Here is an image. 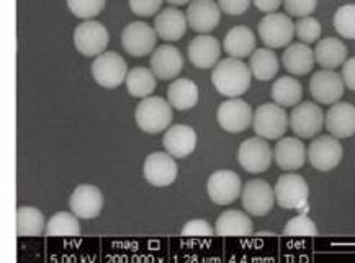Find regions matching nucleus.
<instances>
[{
  "label": "nucleus",
  "mask_w": 355,
  "mask_h": 263,
  "mask_svg": "<svg viewBox=\"0 0 355 263\" xmlns=\"http://www.w3.org/2000/svg\"><path fill=\"white\" fill-rule=\"evenodd\" d=\"M216 120L220 126L227 133H243L252 125L254 111L248 102L243 98H227L218 107Z\"/></svg>",
  "instance_id": "11"
},
{
  "label": "nucleus",
  "mask_w": 355,
  "mask_h": 263,
  "mask_svg": "<svg viewBox=\"0 0 355 263\" xmlns=\"http://www.w3.org/2000/svg\"><path fill=\"white\" fill-rule=\"evenodd\" d=\"M167 100L175 110H192L198 103L197 84L190 79H175L167 89Z\"/></svg>",
  "instance_id": "29"
},
{
  "label": "nucleus",
  "mask_w": 355,
  "mask_h": 263,
  "mask_svg": "<svg viewBox=\"0 0 355 263\" xmlns=\"http://www.w3.org/2000/svg\"><path fill=\"white\" fill-rule=\"evenodd\" d=\"M190 62L198 69H211L220 61V42L211 35H198L190 42L189 49Z\"/></svg>",
  "instance_id": "22"
},
{
  "label": "nucleus",
  "mask_w": 355,
  "mask_h": 263,
  "mask_svg": "<svg viewBox=\"0 0 355 263\" xmlns=\"http://www.w3.org/2000/svg\"><path fill=\"white\" fill-rule=\"evenodd\" d=\"M250 2L252 0H218V6L227 15H243L244 12H248V8L250 7Z\"/></svg>",
  "instance_id": "42"
},
{
  "label": "nucleus",
  "mask_w": 355,
  "mask_h": 263,
  "mask_svg": "<svg viewBox=\"0 0 355 263\" xmlns=\"http://www.w3.org/2000/svg\"><path fill=\"white\" fill-rule=\"evenodd\" d=\"M149 67L157 79L174 80L184 69V56L172 44H162L153 51Z\"/></svg>",
  "instance_id": "19"
},
{
  "label": "nucleus",
  "mask_w": 355,
  "mask_h": 263,
  "mask_svg": "<svg viewBox=\"0 0 355 263\" xmlns=\"http://www.w3.org/2000/svg\"><path fill=\"white\" fill-rule=\"evenodd\" d=\"M326 129L334 138L347 139L355 134V107L349 102H338L326 113Z\"/></svg>",
  "instance_id": "20"
},
{
  "label": "nucleus",
  "mask_w": 355,
  "mask_h": 263,
  "mask_svg": "<svg viewBox=\"0 0 355 263\" xmlns=\"http://www.w3.org/2000/svg\"><path fill=\"white\" fill-rule=\"evenodd\" d=\"M344 79L334 69L318 71L309 80V92L318 103L334 105L344 95Z\"/></svg>",
  "instance_id": "16"
},
{
  "label": "nucleus",
  "mask_w": 355,
  "mask_h": 263,
  "mask_svg": "<svg viewBox=\"0 0 355 263\" xmlns=\"http://www.w3.org/2000/svg\"><path fill=\"white\" fill-rule=\"evenodd\" d=\"M334 28L345 39H355V3H347L334 13Z\"/></svg>",
  "instance_id": "35"
},
{
  "label": "nucleus",
  "mask_w": 355,
  "mask_h": 263,
  "mask_svg": "<svg viewBox=\"0 0 355 263\" xmlns=\"http://www.w3.org/2000/svg\"><path fill=\"white\" fill-rule=\"evenodd\" d=\"M347 46L339 38H324L320 39L315 48L316 62L324 69H336V67L344 66L347 59Z\"/></svg>",
  "instance_id": "28"
},
{
  "label": "nucleus",
  "mask_w": 355,
  "mask_h": 263,
  "mask_svg": "<svg viewBox=\"0 0 355 263\" xmlns=\"http://www.w3.org/2000/svg\"><path fill=\"white\" fill-rule=\"evenodd\" d=\"M272 98L280 107H297L303 98V87L297 79L284 75L272 85Z\"/></svg>",
  "instance_id": "33"
},
{
  "label": "nucleus",
  "mask_w": 355,
  "mask_h": 263,
  "mask_svg": "<svg viewBox=\"0 0 355 263\" xmlns=\"http://www.w3.org/2000/svg\"><path fill=\"white\" fill-rule=\"evenodd\" d=\"M252 126L254 133L263 139H280L288 129L290 118L279 103H262L254 111Z\"/></svg>",
  "instance_id": "3"
},
{
  "label": "nucleus",
  "mask_w": 355,
  "mask_h": 263,
  "mask_svg": "<svg viewBox=\"0 0 355 263\" xmlns=\"http://www.w3.org/2000/svg\"><path fill=\"white\" fill-rule=\"evenodd\" d=\"M285 235L288 237H316L320 230L316 228V222L306 215H298L286 222Z\"/></svg>",
  "instance_id": "36"
},
{
  "label": "nucleus",
  "mask_w": 355,
  "mask_h": 263,
  "mask_svg": "<svg viewBox=\"0 0 355 263\" xmlns=\"http://www.w3.org/2000/svg\"><path fill=\"white\" fill-rule=\"evenodd\" d=\"M252 2L263 13H275L284 3V0H252Z\"/></svg>",
  "instance_id": "44"
},
{
  "label": "nucleus",
  "mask_w": 355,
  "mask_h": 263,
  "mask_svg": "<svg viewBox=\"0 0 355 263\" xmlns=\"http://www.w3.org/2000/svg\"><path fill=\"white\" fill-rule=\"evenodd\" d=\"M172 105L167 100L161 97H146L141 98L139 105L136 107L135 120L141 131L148 134L162 133L172 123Z\"/></svg>",
  "instance_id": "2"
},
{
  "label": "nucleus",
  "mask_w": 355,
  "mask_h": 263,
  "mask_svg": "<svg viewBox=\"0 0 355 263\" xmlns=\"http://www.w3.org/2000/svg\"><path fill=\"white\" fill-rule=\"evenodd\" d=\"M48 221L35 206H20L17 210V234L18 237H38L46 233Z\"/></svg>",
  "instance_id": "31"
},
{
  "label": "nucleus",
  "mask_w": 355,
  "mask_h": 263,
  "mask_svg": "<svg viewBox=\"0 0 355 263\" xmlns=\"http://www.w3.org/2000/svg\"><path fill=\"white\" fill-rule=\"evenodd\" d=\"M167 3H171L172 7H180V6H185V3L192 2V0H166Z\"/></svg>",
  "instance_id": "45"
},
{
  "label": "nucleus",
  "mask_w": 355,
  "mask_h": 263,
  "mask_svg": "<svg viewBox=\"0 0 355 263\" xmlns=\"http://www.w3.org/2000/svg\"><path fill=\"white\" fill-rule=\"evenodd\" d=\"M143 174L146 181L153 187H169L179 175V165L169 152H153L146 157Z\"/></svg>",
  "instance_id": "15"
},
{
  "label": "nucleus",
  "mask_w": 355,
  "mask_h": 263,
  "mask_svg": "<svg viewBox=\"0 0 355 263\" xmlns=\"http://www.w3.org/2000/svg\"><path fill=\"white\" fill-rule=\"evenodd\" d=\"M46 235H49V237H79V216H76L72 211L56 212V215L49 217L46 224Z\"/></svg>",
  "instance_id": "34"
},
{
  "label": "nucleus",
  "mask_w": 355,
  "mask_h": 263,
  "mask_svg": "<svg viewBox=\"0 0 355 263\" xmlns=\"http://www.w3.org/2000/svg\"><path fill=\"white\" fill-rule=\"evenodd\" d=\"M274 161V151L268 146L267 139L249 138L239 146L238 162L248 174H263Z\"/></svg>",
  "instance_id": "9"
},
{
  "label": "nucleus",
  "mask_w": 355,
  "mask_h": 263,
  "mask_svg": "<svg viewBox=\"0 0 355 263\" xmlns=\"http://www.w3.org/2000/svg\"><path fill=\"white\" fill-rule=\"evenodd\" d=\"M157 33L154 26L144 21H131L121 31V46L126 54L133 57H143L153 54L156 49Z\"/></svg>",
  "instance_id": "8"
},
{
  "label": "nucleus",
  "mask_w": 355,
  "mask_h": 263,
  "mask_svg": "<svg viewBox=\"0 0 355 263\" xmlns=\"http://www.w3.org/2000/svg\"><path fill=\"white\" fill-rule=\"evenodd\" d=\"M274 158L282 170L295 172L306 162V147L298 138H282L274 149Z\"/></svg>",
  "instance_id": "24"
},
{
  "label": "nucleus",
  "mask_w": 355,
  "mask_h": 263,
  "mask_svg": "<svg viewBox=\"0 0 355 263\" xmlns=\"http://www.w3.org/2000/svg\"><path fill=\"white\" fill-rule=\"evenodd\" d=\"M344 156V149L340 146L339 139L334 136H320L313 139L308 147L309 164L320 172H331L340 164Z\"/></svg>",
  "instance_id": "13"
},
{
  "label": "nucleus",
  "mask_w": 355,
  "mask_h": 263,
  "mask_svg": "<svg viewBox=\"0 0 355 263\" xmlns=\"http://www.w3.org/2000/svg\"><path fill=\"white\" fill-rule=\"evenodd\" d=\"M252 219L239 210L221 212L215 224V233L220 237H245L252 234Z\"/></svg>",
  "instance_id": "26"
},
{
  "label": "nucleus",
  "mask_w": 355,
  "mask_h": 263,
  "mask_svg": "<svg viewBox=\"0 0 355 263\" xmlns=\"http://www.w3.org/2000/svg\"><path fill=\"white\" fill-rule=\"evenodd\" d=\"M211 82L223 97L238 98L249 90L252 72L243 59L226 57L213 67Z\"/></svg>",
  "instance_id": "1"
},
{
  "label": "nucleus",
  "mask_w": 355,
  "mask_h": 263,
  "mask_svg": "<svg viewBox=\"0 0 355 263\" xmlns=\"http://www.w3.org/2000/svg\"><path fill=\"white\" fill-rule=\"evenodd\" d=\"M241 201H243L244 211H248L249 215L267 216L268 212L274 210L277 201L275 190L266 180H249L243 187Z\"/></svg>",
  "instance_id": "10"
},
{
  "label": "nucleus",
  "mask_w": 355,
  "mask_h": 263,
  "mask_svg": "<svg viewBox=\"0 0 355 263\" xmlns=\"http://www.w3.org/2000/svg\"><path fill=\"white\" fill-rule=\"evenodd\" d=\"M71 13L82 20H94L105 8V0H67Z\"/></svg>",
  "instance_id": "37"
},
{
  "label": "nucleus",
  "mask_w": 355,
  "mask_h": 263,
  "mask_svg": "<svg viewBox=\"0 0 355 263\" xmlns=\"http://www.w3.org/2000/svg\"><path fill=\"white\" fill-rule=\"evenodd\" d=\"M256 36L254 31L245 25H238L231 28L225 36L223 48L230 57L244 59L256 51Z\"/></svg>",
  "instance_id": "27"
},
{
  "label": "nucleus",
  "mask_w": 355,
  "mask_h": 263,
  "mask_svg": "<svg viewBox=\"0 0 355 263\" xmlns=\"http://www.w3.org/2000/svg\"><path fill=\"white\" fill-rule=\"evenodd\" d=\"M340 75H343L345 87L355 92V57H350L344 62L343 74Z\"/></svg>",
  "instance_id": "43"
},
{
  "label": "nucleus",
  "mask_w": 355,
  "mask_h": 263,
  "mask_svg": "<svg viewBox=\"0 0 355 263\" xmlns=\"http://www.w3.org/2000/svg\"><path fill=\"white\" fill-rule=\"evenodd\" d=\"M157 77L148 67H135L126 75V89L128 93L135 98H146L151 97V93L156 90Z\"/></svg>",
  "instance_id": "32"
},
{
  "label": "nucleus",
  "mask_w": 355,
  "mask_h": 263,
  "mask_svg": "<svg viewBox=\"0 0 355 263\" xmlns=\"http://www.w3.org/2000/svg\"><path fill=\"white\" fill-rule=\"evenodd\" d=\"M103 205H105V199H103L100 188L89 183L77 185L69 198L71 211L76 216H79L80 219H94V217H97L102 212Z\"/></svg>",
  "instance_id": "17"
},
{
  "label": "nucleus",
  "mask_w": 355,
  "mask_h": 263,
  "mask_svg": "<svg viewBox=\"0 0 355 263\" xmlns=\"http://www.w3.org/2000/svg\"><path fill=\"white\" fill-rule=\"evenodd\" d=\"M128 64L121 54L107 51L100 54L92 62V77L100 87L116 89L126 80Z\"/></svg>",
  "instance_id": "6"
},
{
  "label": "nucleus",
  "mask_w": 355,
  "mask_h": 263,
  "mask_svg": "<svg viewBox=\"0 0 355 263\" xmlns=\"http://www.w3.org/2000/svg\"><path fill=\"white\" fill-rule=\"evenodd\" d=\"M243 180L233 170H218L210 175L207 183L208 197L213 203L220 206H227L234 203L243 193Z\"/></svg>",
  "instance_id": "14"
},
{
  "label": "nucleus",
  "mask_w": 355,
  "mask_h": 263,
  "mask_svg": "<svg viewBox=\"0 0 355 263\" xmlns=\"http://www.w3.org/2000/svg\"><path fill=\"white\" fill-rule=\"evenodd\" d=\"M249 67L254 79L267 82L279 74L280 61L270 48H259L249 56Z\"/></svg>",
  "instance_id": "30"
},
{
  "label": "nucleus",
  "mask_w": 355,
  "mask_h": 263,
  "mask_svg": "<svg viewBox=\"0 0 355 263\" xmlns=\"http://www.w3.org/2000/svg\"><path fill=\"white\" fill-rule=\"evenodd\" d=\"M324 121L326 116L321 107L313 102L298 103L290 113V128L298 138H315L316 134L321 133Z\"/></svg>",
  "instance_id": "12"
},
{
  "label": "nucleus",
  "mask_w": 355,
  "mask_h": 263,
  "mask_svg": "<svg viewBox=\"0 0 355 263\" xmlns=\"http://www.w3.org/2000/svg\"><path fill=\"white\" fill-rule=\"evenodd\" d=\"M162 146L172 157H189L197 147V133L189 125H174L164 134Z\"/></svg>",
  "instance_id": "21"
},
{
  "label": "nucleus",
  "mask_w": 355,
  "mask_h": 263,
  "mask_svg": "<svg viewBox=\"0 0 355 263\" xmlns=\"http://www.w3.org/2000/svg\"><path fill=\"white\" fill-rule=\"evenodd\" d=\"M295 31H297V36L302 39V43H316L321 36V24L311 15L298 18V21L295 24Z\"/></svg>",
  "instance_id": "38"
},
{
  "label": "nucleus",
  "mask_w": 355,
  "mask_h": 263,
  "mask_svg": "<svg viewBox=\"0 0 355 263\" xmlns=\"http://www.w3.org/2000/svg\"><path fill=\"white\" fill-rule=\"evenodd\" d=\"M315 51L306 43H291L286 46L282 64L291 75H306L315 67Z\"/></svg>",
  "instance_id": "25"
},
{
  "label": "nucleus",
  "mask_w": 355,
  "mask_h": 263,
  "mask_svg": "<svg viewBox=\"0 0 355 263\" xmlns=\"http://www.w3.org/2000/svg\"><path fill=\"white\" fill-rule=\"evenodd\" d=\"M131 12L139 17H153L161 12L164 0H128Z\"/></svg>",
  "instance_id": "41"
},
{
  "label": "nucleus",
  "mask_w": 355,
  "mask_h": 263,
  "mask_svg": "<svg viewBox=\"0 0 355 263\" xmlns=\"http://www.w3.org/2000/svg\"><path fill=\"white\" fill-rule=\"evenodd\" d=\"M277 203L285 210H303L308 206L309 185L304 176L298 174H284L275 183Z\"/></svg>",
  "instance_id": "7"
},
{
  "label": "nucleus",
  "mask_w": 355,
  "mask_h": 263,
  "mask_svg": "<svg viewBox=\"0 0 355 263\" xmlns=\"http://www.w3.org/2000/svg\"><path fill=\"white\" fill-rule=\"evenodd\" d=\"M185 15L190 28L200 35H208L220 25L221 8L215 0H192Z\"/></svg>",
  "instance_id": "18"
},
{
  "label": "nucleus",
  "mask_w": 355,
  "mask_h": 263,
  "mask_svg": "<svg viewBox=\"0 0 355 263\" xmlns=\"http://www.w3.org/2000/svg\"><path fill=\"white\" fill-rule=\"evenodd\" d=\"M284 7L288 15L303 18L316 10L318 0H284Z\"/></svg>",
  "instance_id": "40"
},
{
  "label": "nucleus",
  "mask_w": 355,
  "mask_h": 263,
  "mask_svg": "<svg viewBox=\"0 0 355 263\" xmlns=\"http://www.w3.org/2000/svg\"><path fill=\"white\" fill-rule=\"evenodd\" d=\"M187 26H189L187 15L175 7L162 8L154 17V30L164 42H179L180 38H184Z\"/></svg>",
  "instance_id": "23"
},
{
  "label": "nucleus",
  "mask_w": 355,
  "mask_h": 263,
  "mask_svg": "<svg viewBox=\"0 0 355 263\" xmlns=\"http://www.w3.org/2000/svg\"><path fill=\"white\" fill-rule=\"evenodd\" d=\"M257 31L261 42L270 49L288 46V44L293 42V36L297 35L291 18L288 15L277 12L267 13V15L259 21Z\"/></svg>",
  "instance_id": "4"
},
{
  "label": "nucleus",
  "mask_w": 355,
  "mask_h": 263,
  "mask_svg": "<svg viewBox=\"0 0 355 263\" xmlns=\"http://www.w3.org/2000/svg\"><path fill=\"white\" fill-rule=\"evenodd\" d=\"M110 35L105 25L97 20H84L74 30V46L82 56L97 57L105 53Z\"/></svg>",
  "instance_id": "5"
},
{
  "label": "nucleus",
  "mask_w": 355,
  "mask_h": 263,
  "mask_svg": "<svg viewBox=\"0 0 355 263\" xmlns=\"http://www.w3.org/2000/svg\"><path fill=\"white\" fill-rule=\"evenodd\" d=\"M215 233V229L211 228L210 222L205 219H190L185 222L184 229H182V235L184 237H211Z\"/></svg>",
  "instance_id": "39"
}]
</instances>
